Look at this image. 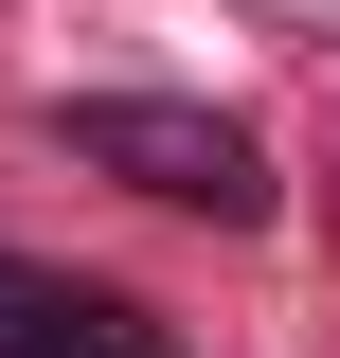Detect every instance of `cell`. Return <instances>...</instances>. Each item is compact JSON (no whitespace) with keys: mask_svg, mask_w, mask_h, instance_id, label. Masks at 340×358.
I'll list each match as a JSON object with an SVG mask.
<instances>
[{"mask_svg":"<svg viewBox=\"0 0 340 358\" xmlns=\"http://www.w3.org/2000/svg\"><path fill=\"white\" fill-rule=\"evenodd\" d=\"M54 143H72L90 179H126V197H162V215L269 233V143L233 126V108H179V90H90V108H54Z\"/></svg>","mask_w":340,"mask_h":358,"instance_id":"obj_1","label":"cell"},{"mask_svg":"<svg viewBox=\"0 0 340 358\" xmlns=\"http://www.w3.org/2000/svg\"><path fill=\"white\" fill-rule=\"evenodd\" d=\"M0 358H179V322L90 287V268H18L0 251Z\"/></svg>","mask_w":340,"mask_h":358,"instance_id":"obj_2","label":"cell"}]
</instances>
